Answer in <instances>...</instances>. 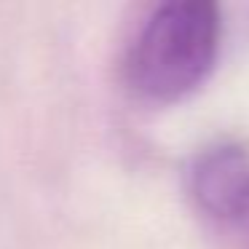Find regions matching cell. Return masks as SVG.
<instances>
[{
    "label": "cell",
    "mask_w": 249,
    "mask_h": 249,
    "mask_svg": "<svg viewBox=\"0 0 249 249\" xmlns=\"http://www.w3.org/2000/svg\"><path fill=\"white\" fill-rule=\"evenodd\" d=\"M188 193L233 249H249V150L241 142L201 147L188 166Z\"/></svg>",
    "instance_id": "cell-2"
},
{
    "label": "cell",
    "mask_w": 249,
    "mask_h": 249,
    "mask_svg": "<svg viewBox=\"0 0 249 249\" xmlns=\"http://www.w3.org/2000/svg\"><path fill=\"white\" fill-rule=\"evenodd\" d=\"M220 49L222 11L217 3H163L145 19L129 49V86L150 102H177L212 75Z\"/></svg>",
    "instance_id": "cell-1"
}]
</instances>
